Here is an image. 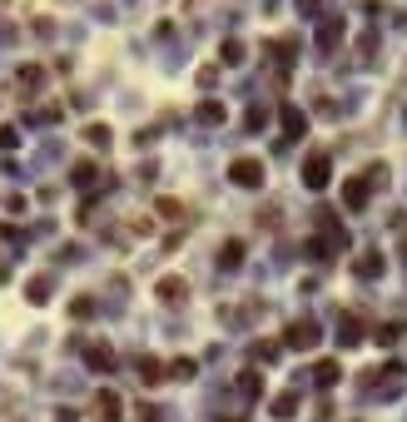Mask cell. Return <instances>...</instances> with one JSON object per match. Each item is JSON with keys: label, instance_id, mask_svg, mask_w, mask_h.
Listing matches in <instances>:
<instances>
[{"label": "cell", "instance_id": "obj_1", "mask_svg": "<svg viewBox=\"0 0 407 422\" xmlns=\"http://www.w3.org/2000/svg\"><path fill=\"white\" fill-rule=\"evenodd\" d=\"M318 343H323V328H318L313 318H298V323L283 328V348H293V353H308Z\"/></svg>", "mask_w": 407, "mask_h": 422}, {"label": "cell", "instance_id": "obj_2", "mask_svg": "<svg viewBox=\"0 0 407 422\" xmlns=\"http://www.w3.org/2000/svg\"><path fill=\"white\" fill-rule=\"evenodd\" d=\"M90 417H95V422H124V403H119V392L100 388V392H95V403H90Z\"/></svg>", "mask_w": 407, "mask_h": 422}, {"label": "cell", "instance_id": "obj_3", "mask_svg": "<svg viewBox=\"0 0 407 422\" xmlns=\"http://www.w3.org/2000/svg\"><path fill=\"white\" fill-rule=\"evenodd\" d=\"M229 179H233V184H244V189H264V164L253 159V154H244V159H233V164H229Z\"/></svg>", "mask_w": 407, "mask_h": 422}, {"label": "cell", "instance_id": "obj_4", "mask_svg": "<svg viewBox=\"0 0 407 422\" xmlns=\"http://www.w3.org/2000/svg\"><path fill=\"white\" fill-rule=\"evenodd\" d=\"M303 184L308 189H328L333 184V159L328 154H308L303 159Z\"/></svg>", "mask_w": 407, "mask_h": 422}, {"label": "cell", "instance_id": "obj_5", "mask_svg": "<svg viewBox=\"0 0 407 422\" xmlns=\"http://www.w3.org/2000/svg\"><path fill=\"white\" fill-rule=\"evenodd\" d=\"M368 199H373V184L362 179V174H353L348 184H342V209H353V214H358V209H368Z\"/></svg>", "mask_w": 407, "mask_h": 422}, {"label": "cell", "instance_id": "obj_6", "mask_svg": "<svg viewBox=\"0 0 407 422\" xmlns=\"http://www.w3.org/2000/svg\"><path fill=\"white\" fill-rule=\"evenodd\" d=\"M154 298H159V303H184V298H189V283L179 279V273H169V279L154 283Z\"/></svg>", "mask_w": 407, "mask_h": 422}, {"label": "cell", "instance_id": "obj_7", "mask_svg": "<svg viewBox=\"0 0 407 422\" xmlns=\"http://www.w3.org/2000/svg\"><path fill=\"white\" fill-rule=\"evenodd\" d=\"M35 90H45V65H20L15 95H35Z\"/></svg>", "mask_w": 407, "mask_h": 422}, {"label": "cell", "instance_id": "obj_8", "mask_svg": "<svg viewBox=\"0 0 407 422\" xmlns=\"http://www.w3.org/2000/svg\"><path fill=\"white\" fill-rule=\"evenodd\" d=\"M84 363H90L95 373H115V368H119V357H115V348H110V343H95Z\"/></svg>", "mask_w": 407, "mask_h": 422}, {"label": "cell", "instance_id": "obj_9", "mask_svg": "<svg viewBox=\"0 0 407 422\" xmlns=\"http://www.w3.org/2000/svg\"><path fill=\"white\" fill-rule=\"evenodd\" d=\"M353 268H358V279H377V273H382V253L377 248H362L358 259H353Z\"/></svg>", "mask_w": 407, "mask_h": 422}, {"label": "cell", "instance_id": "obj_10", "mask_svg": "<svg viewBox=\"0 0 407 422\" xmlns=\"http://www.w3.org/2000/svg\"><path fill=\"white\" fill-rule=\"evenodd\" d=\"M139 383L144 388H159L164 383V363H159V357H139Z\"/></svg>", "mask_w": 407, "mask_h": 422}, {"label": "cell", "instance_id": "obj_11", "mask_svg": "<svg viewBox=\"0 0 407 422\" xmlns=\"http://www.w3.org/2000/svg\"><path fill=\"white\" fill-rule=\"evenodd\" d=\"M239 392H244V397H264V373H259V368H244V373H239Z\"/></svg>", "mask_w": 407, "mask_h": 422}, {"label": "cell", "instance_id": "obj_12", "mask_svg": "<svg viewBox=\"0 0 407 422\" xmlns=\"http://www.w3.org/2000/svg\"><path fill=\"white\" fill-rule=\"evenodd\" d=\"M268 412H273V422H288V417H298V397H293V392L273 397V403H268Z\"/></svg>", "mask_w": 407, "mask_h": 422}, {"label": "cell", "instance_id": "obj_13", "mask_svg": "<svg viewBox=\"0 0 407 422\" xmlns=\"http://www.w3.org/2000/svg\"><path fill=\"white\" fill-rule=\"evenodd\" d=\"M239 263H244V244L229 239V244L219 248V268H239Z\"/></svg>", "mask_w": 407, "mask_h": 422}, {"label": "cell", "instance_id": "obj_14", "mask_svg": "<svg viewBox=\"0 0 407 422\" xmlns=\"http://www.w3.org/2000/svg\"><path fill=\"white\" fill-rule=\"evenodd\" d=\"M303 130H308V119L298 110H283V139H303Z\"/></svg>", "mask_w": 407, "mask_h": 422}, {"label": "cell", "instance_id": "obj_15", "mask_svg": "<svg viewBox=\"0 0 407 422\" xmlns=\"http://www.w3.org/2000/svg\"><path fill=\"white\" fill-rule=\"evenodd\" d=\"M164 377H174V383H189V377H194V357H174V363L164 368Z\"/></svg>", "mask_w": 407, "mask_h": 422}, {"label": "cell", "instance_id": "obj_16", "mask_svg": "<svg viewBox=\"0 0 407 422\" xmlns=\"http://www.w3.org/2000/svg\"><path fill=\"white\" fill-rule=\"evenodd\" d=\"M75 184H80V189H90V184H100V164H95V159H84V164H75Z\"/></svg>", "mask_w": 407, "mask_h": 422}, {"label": "cell", "instance_id": "obj_17", "mask_svg": "<svg viewBox=\"0 0 407 422\" xmlns=\"http://www.w3.org/2000/svg\"><path fill=\"white\" fill-rule=\"evenodd\" d=\"M50 293H55V283H50V279H30V283H25V298H30V303H45Z\"/></svg>", "mask_w": 407, "mask_h": 422}, {"label": "cell", "instance_id": "obj_18", "mask_svg": "<svg viewBox=\"0 0 407 422\" xmlns=\"http://www.w3.org/2000/svg\"><path fill=\"white\" fill-rule=\"evenodd\" d=\"M313 377H318V383H323V388H333L338 377H342V368H338L333 357H328V363H318V368H313Z\"/></svg>", "mask_w": 407, "mask_h": 422}, {"label": "cell", "instance_id": "obj_19", "mask_svg": "<svg viewBox=\"0 0 407 422\" xmlns=\"http://www.w3.org/2000/svg\"><path fill=\"white\" fill-rule=\"evenodd\" d=\"M70 318H95V298H90V293L70 298Z\"/></svg>", "mask_w": 407, "mask_h": 422}, {"label": "cell", "instance_id": "obj_20", "mask_svg": "<svg viewBox=\"0 0 407 422\" xmlns=\"http://www.w3.org/2000/svg\"><path fill=\"white\" fill-rule=\"evenodd\" d=\"M199 119H204V124H224V104H219V99H204V104H199Z\"/></svg>", "mask_w": 407, "mask_h": 422}, {"label": "cell", "instance_id": "obj_21", "mask_svg": "<svg viewBox=\"0 0 407 422\" xmlns=\"http://www.w3.org/2000/svg\"><path fill=\"white\" fill-rule=\"evenodd\" d=\"M358 338H362V323H358V318H348V323H342V333H338V343H342V348H353Z\"/></svg>", "mask_w": 407, "mask_h": 422}, {"label": "cell", "instance_id": "obj_22", "mask_svg": "<svg viewBox=\"0 0 407 422\" xmlns=\"http://www.w3.org/2000/svg\"><path fill=\"white\" fill-rule=\"evenodd\" d=\"M84 139H90L95 150H110V130H104V124H90V130H84Z\"/></svg>", "mask_w": 407, "mask_h": 422}, {"label": "cell", "instance_id": "obj_23", "mask_svg": "<svg viewBox=\"0 0 407 422\" xmlns=\"http://www.w3.org/2000/svg\"><path fill=\"white\" fill-rule=\"evenodd\" d=\"M377 343L388 348V343H397V323H388V328H377Z\"/></svg>", "mask_w": 407, "mask_h": 422}, {"label": "cell", "instance_id": "obj_24", "mask_svg": "<svg viewBox=\"0 0 407 422\" xmlns=\"http://www.w3.org/2000/svg\"><path fill=\"white\" fill-rule=\"evenodd\" d=\"M55 422H80V412H70V408H60V412H55Z\"/></svg>", "mask_w": 407, "mask_h": 422}, {"label": "cell", "instance_id": "obj_25", "mask_svg": "<svg viewBox=\"0 0 407 422\" xmlns=\"http://www.w3.org/2000/svg\"><path fill=\"white\" fill-rule=\"evenodd\" d=\"M219 422H244V417H219Z\"/></svg>", "mask_w": 407, "mask_h": 422}]
</instances>
